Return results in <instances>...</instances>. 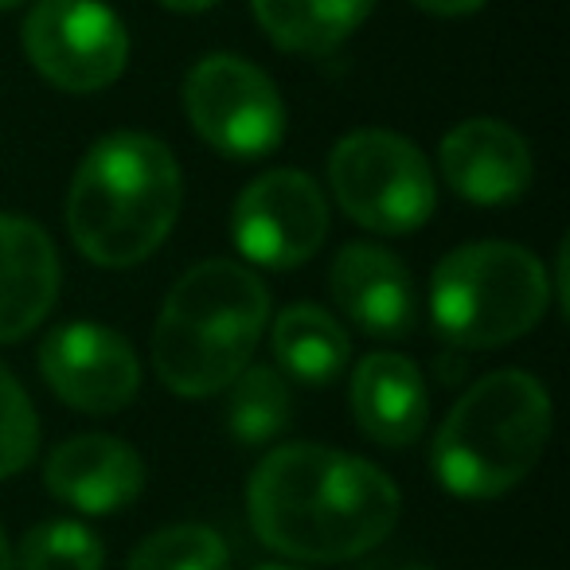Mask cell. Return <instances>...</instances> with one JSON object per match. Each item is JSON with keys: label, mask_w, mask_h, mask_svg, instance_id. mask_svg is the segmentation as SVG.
<instances>
[{"label": "cell", "mask_w": 570, "mask_h": 570, "mask_svg": "<svg viewBox=\"0 0 570 570\" xmlns=\"http://www.w3.org/2000/svg\"><path fill=\"white\" fill-rule=\"evenodd\" d=\"M250 528L277 554L344 562L367 554L399 523V489L383 469L328 445H282L254 469Z\"/></svg>", "instance_id": "cell-1"}, {"label": "cell", "mask_w": 570, "mask_h": 570, "mask_svg": "<svg viewBox=\"0 0 570 570\" xmlns=\"http://www.w3.org/2000/svg\"><path fill=\"white\" fill-rule=\"evenodd\" d=\"M180 165L149 134L118 129L90 145L67 191V230L95 266L126 269L145 262L180 215Z\"/></svg>", "instance_id": "cell-2"}, {"label": "cell", "mask_w": 570, "mask_h": 570, "mask_svg": "<svg viewBox=\"0 0 570 570\" xmlns=\"http://www.w3.org/2000/svg\"><path fill=\"white\" fill-rule=\"evenodd\" d=\"M269 317L266 285L246 266L212 258L173 285L153 333V367L184 399H207L250 364Z\"/></svg>", "instance_id": "cell-3"}, {"label": "cell", "mask_w": 570, "mask_h": 570, "mask_svg": "<svg viewBox=\"0 0 570 570\" xmlns=\"http://www.w3.org/2000/svg\"><path fill=\"white\" fill-rule=\"evenodd\" d=\"M551 438V395L528 372H492L476 380L434 438V476L465 500H492L539 465Z\"/></svg>", "instance_id": "cell-4"}, {"label": "cell", "mask_w": 570, "mask_h": 570, "mask_svg": "<svg viewBox=\"0 0 570 570\" xmlns=\"http://www.w3.org/2000/svg\"><path fill=\"white\" fill-rule=\"evenodd\" d=\"M551 305L543 262L515 243H469L445 254L430 282V317L453 348L520 341Z\"/></svg>", "instance_id": "cell-5"}, {"label": "cell", "mask_w": 570, "mask_h": 570, "mask_svg": "<svg viewBox=\"0 0 570 570\" xmlns=\"http://www.w3.org/2000/svg\"><path fill=\"white\" fill-rule=\"evenodd\" d=\"M344 215L380 235H411L434 215L438 184L419 145L391 129H356L328 157Z\"/></svg>", "instance_id": "cell-6"}, {"label": "cell", "mask_w": 570, "mask_h": 570, "mask_svg": "<svg viewBox=\"0 0 570 570\" xmlns=\"http://www.w3.org/2000/svg\"><path fill=\"white\" fill-rule=\"evenodd\" d=\"M184 114L212 149L266 157L285 137V102L266 71L238 56H207L184 79Z\"/></svg>", "instance_id": "cell-7"}, {"label": "cell", "mask_w": 570, "mask_h": 570, "mask_svg": "<svg viewBox=\"0 0 570 570\" xmlns=\"http://www.w3.org/2000/svg\"><path fill=\"white\" fill-rule=\"evenodd\" d=\"M24 51L59 90L95 95L129 63V32L102 0H40L24 20Z\"/></svg>", "instance_id": "cell-8"}, {"label": "cell", "mask_w": 570, "mask_h": 570, "mask_svg": "<svg viewBox=\"0 0 570 570\" xmlns=\"http://www.w3.org/2000/svg\"><path fill=\"white\" fill-rule=\"evenodd\" d=\"M235 246L266 269L305 266L328 235V204L297 168H274L246 184L230 215Z\"/></svg>", "instance_id": "cell-9"}, {"label": "cell", "mask_w": 570, "mask_h": 570, "mask_svg": "<svg viewBox=\"0 0 570 570\" xmlns=\"http://www.w3.org/2000/svg\"><path fill=\"white\" fill-rule=\"evenodd\" d=\"M40 372L67 406L82 414H118L141 387V364L121 333L71 321L43 336Z\"/></svg>", "instance_id": "cell-10"}, {"label": "cell", "mask_w": 570, "mask_h": 570, "mask_svg": "<svg viewBox=\"0 0 570 570\" xmlns=\"http://www.w3.org/2000/svg\"><path fill=\"white\" fill-rule=\"evenodd\" d=\"M328 282L344 317L375 341H403L419 325V294H414L411 269L383 246H344Z\"/></svg>", "instance_id": "cell-11"}, {"label": "cell", "mask_w": 570, "mask_h": 570, "mask_svg": "<svg viewBox=\"0 0 570 570\" xmlns=\"http://www.w3.org/2000/svg\"><path fill=\"white\" fill-rule=\"evenodd\" d=\"M442 176L461 199L481 207L515 204L531 184V149L512 126L492 118H469L445 134Z\"/></svg>", "instance_id": "cell-12"}, {"label": "cell", "mask_w": 570, "mask_h": 570, "mask_svg": "<svg viewBox=\"0 0 570 570\" xmlns=\"http://www.w3.org/2000/svg\"><path fill=\"white\" fill-rule=\"evenodd\" d=\"M48 489L87 515H110L134 504L145 489V465L134 445L110 434H82L48 458Z\"/></svg>", "instance_id": "cell-13"}, {"label": "cell", "mask_w": 570, "mask_h": 570, "mask_svg": "<svg viewBox=\"0 0 570 570\" xmlns=\"http://www.w3.org/2000/svg\"><path fill=\"white\" fill-rule=\"evenodd\" d=\"M59 297V254L24 215H0V344L24 341Z\"/></svg>", "instance_id": "cell-14"}, {"label": "cell", "mask_w": 570, "mask_h": 570, "mask_svg": "<svg viewBox=\"0 0 570 570\" xmlns=\"http://www.w3.org/2000/svg\"><path fill=\"white\" fill-rule=\"evenodd\" d=\"M352 414L372 442L403 450L419 442L430 414V395L414 360L399 352H372L352 375Z\"/></svg>", "instance_id": "cell-15"}, {"label": "cell", "mask_w": 570, "mask_h": 570, "mask_svg": "<svg viewBox=\"0 0 570 570\" xmlns=\"http://www.w3.org/2000/svg\"><path fill=\"white\" fill-rule=\"evenodd\" d=\"M274 356L289 380L328 387L348 367V333L321 305H285L274 321Z\"/></svg>", "instance_id": "cell-16"}, {"label": "cell", "mask_w": 570, "mask_h": 570, "mask_svg": "<svg viewBox=\"0 0 570 570\" xmlns=\"http://www.w3.org/2000/svg\"><path fill=\"white\" fill-rule=\"evenodd\" d=\"M250 9L282 51L321 56L372 17L375 0H250Z\"/></svg>", "instance_id": "cell-17"}, {"label": "cell", "mask_w": 570, "mask_h": 570, "mask_svg": "<svg viewBox=\"0 0 570 570\" xmlns=\"http://www.w3.org/2000/svg\"><path fill=\"white\" fill-rule=\"evenodd\" d=\"M294 399L285 387L282 372L246 364L227 383V426L243 445H266L289 426Z\"/></svg>", "instance_id": "cell-18"}, {"label": "cell", "mask_w": 570, "mask_h": 570, "mask_svg": "<svg viewBox=\"0 0 570 570\" xmlns=\"http://www.w3.org/2000/svg\"><path fill=\"white\" fill-rule=\"evenodd\" d=\"M230 551L219 531L204 523L160 528L129 554V570H227Z\"/></svg>", "instance_id": "cell-19"}, {"label": "cell", "mask_w": 570, "mask_h": 570, "mask_svg": "<svg viewBox=\"0 0 570 570\" xmlns=\"http://www.w3.org/2000/svg\"><path fill=\"white\" fill-rule=\"evenodd\" d=\"M106 551L98 535L82 523H40L20 543V570H102Z\"/></svg>", "instance_id": "cell-20"}, {"label": "cell", "mask_w": 570, "mask_h": 570, "mask_svg": "<svg viewBox=\"0 0 570 570\" xmlns=\"http://www.w3.org/2000/svg\"><path fill=\"white\" fill-rule=\"evenodd\" d=\"M40 445V419L17 375L0 364V481L24 473Z\"/></svg>", "instance_id": "cell-21"}, {"label": "cell", "mask_w": 570, "mask_h": 570, "mask_svg": "<svg viewBox=\"0 0 570 570\" xmlns=\"http://www.w3.org/2000/svg\"><path fill=\"white\" fill-rule=\"evenodd\" d=\"M422 12H434V17H469V12L484 9V0H411Z\"/></svg>", "instance_id": "cell-22"}, {"label": "cell", "mask_w": 570, "mask_h": 570, "mask_svg": "<svg viewBox=\"0 0 570 570\" xmlns=\"http://www.w3.org/2000/svg\"><path fill=\"white\" fill-rule=\"evenodd\" d=\"M160 4L173 12H207V9H215L219 0H160Z\"/></svg>", "instance_id": "cell-23"}, {"label": "cell", "mask_w": 570, "mask_h": 570, "mask_svg": "<svg viewBox=\"0 0 570 570\" xmlns=\"http://www.w3.org/2000/svg\"><path fill=\"white\" fill-rule=\"evenodd\" d=\"M0 570H12V551H9V539L0 531Z\"/></svg>", "instance_id": "cell-24"}, {"label": "cell", "mask_w": 570, "mask_h": 570, "mask_svg": "<svg viewBox=\"0 0 570 570\" xmlns=\"http://www.w3.org/2000/svg\"><path fill=\"white\" fill-rule=\"evenodd\" d=\"M258 570H302V567H285V562H266V567H258Z\"/></svg>", "instance_id": "cell-25"}, {"label": "cell", "mask_w": 570, "mask_h": 570, "mask_svg": "<svg viewBox=\"0 0 570 570\" xmlns=\"http://www.w3.org/2000/svg\"><path fill=\"white\" fill-rule=\"evenodd\" d=\"M17 4H24V0H0V12H4V9H17Z\"/></svg>", "instance_id": "cell-26"}, {"label": "cell", "mask_w": 570, "mask_h": 570, "mask_svg": "<svg viewBox=\"0 0 570 570\" xmlns=\"http://www.w3.org/2000/svg\"><path fill=\"white\" fill-rule=\"evenodd\" d=\"M403 570H430V567H403Z\"/></svg>", "instance_id": "cell-27"}]
</instances>
